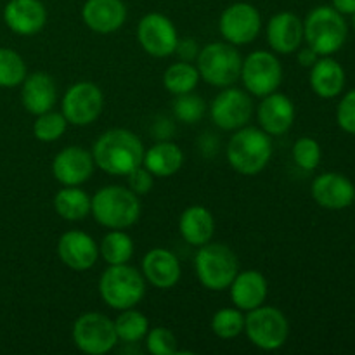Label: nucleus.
Returning <instances> with one entry per match:
<instances>
[{
    "mask_svg": "<svg viewBox=\"0 0 355 355\" xmlns=\"http://www.w3.org/2000/svg\"><path fill=\"white\" fill-rule=\"evenodd\" d=\"M94 163L110 175H127L142 165L144 146L127 128H113L101 135L92 149Z\"/></svg>",
    "mask_w": 355,
    "mask_h": 355,
    "instance_id": "obj_1",
    "label": "nucleus"
},
{
    "mask_svg": "<svg viewBox=\"0 0 355 355\" xmlns=\"http://www.w3.org/2000/svg\"><path fill=\"white\" fill-rule=\"evenodd\" d=\"M272 139L257 127H241L234 130L225 155L232 168L241 175H257L272 158Z\"/></svg>",
    "mask_w": 355,
    "mask_h": 355,
    "instance_id": "obj_2",
    "label": "nucleus"
},
{
    "mask_svg": "<svg viewBox=\"0 0 355 355\" xmlns=\"http://www.w3.org/2000/svg\"><path fill=\"white\" fill-rule=\"evenodd\" d=\"M90 214L103 227L127 229L141 217V201L127 187L106 186L94 194Z\"/></svg>",
    "mask_w": 355,
    "mask_h": 355,
    "instance_id": "obj_3",
    "label": "nucleus"
},
{
    "mask_svg": "<svg viewBox=\"0 0 355 355\" xmlns=\"http://www.w3.org/2000/svg\"><path fill=\"white\" fill-rule=\"evenodd\" d=\"M349 26L343 14L329 6H319L304 21V40L319 55H333L345 45Z\"/></svg>",
    "mask_w": 355,
    "mask_h": 355,
    "instance_id": "obj_4",
    "label": "nucleus"
},
{
    "mask_svg": "<svg viewBox=\"0 0 355 355\" xmlns=\"http://www.w3.org/2000/svg\"><path fill=\"white\" fill-rule=\"evenodd\" d=\"M99 295L114 311L132 309L144 298L146 279L142 272L128 263L110 266L99 279Z\"/></svg>",
    "mask_w": 355,
    "mask_h": 355,
    "instance_id": "obj_5",
    "label": "nucleus"
},
{
    "mask_svg": "<svg viewBox=\"0 0 355 355\" xmlns=\"http://www.w3.org/2000/svg\"><path fill=\"white\" fill-rule=\"evenodd\" d=\"M194 269L201 286L210 291L227 290L239 272L234 252L222 243H207L200 246L194 259Z\"/></svg>",
    "mask_w": 355,
    "mask_h": 355,
    "instance_id": "obj_6",
    "label": "nucleus"
},
{
    "mask_svg": "<svg viewBox=\"0 0 355 355\" xmlns=\"http://www.w3.org/2000/svg\"><path fill=\"white\" fill-rule=\"evenodd\" d=\"M243 59L236 45L229 42H214L200 49L196 68L200 76L214 87H231L241 75Z\"/></svg>",
    "mask_w": 355,
    "mask_h": 355,
    "instance_id": "obj_7",
    "label": "nucleus"
},
{
    "mask_svg": "<svg viewBox=\"0 0 355 355\" xmlns=\"http://www.w3.org/2000/svg\"><path fill=\"white\" fill-rule=\"evenodd\" d=\"M245 333L257 349L272 352L288 342L290 322L279 309L260 305L245 318Z\"/></svg>",
    "mask_w": 355,
    "mask_h": 355,
    "instance_id": "obj_8",
    "label": "nucleus"
},
{
    "mask_svg": "<svg viewBox=\"0 0 355 355\" xmlns=\"http://www.w3.org/2000/svg\"><path fill=\"white\" fill-rule=\"evenodd\" d=\"M76 349L89 355H104L118 343L114 322L101 312H85L73 324Z\"/></svg>",
    "mask_w": 355,
    "mask_h": 355,
    "instance_id": "obj_9",
    "label": "nucleus"
},
{
    "mask_svg": "<svg viewBox=\"0 0 355 355\" xmlns=\"http://www.w3.org/2000/svg\"><path fill=\"white\" fill-rule=\"evenodd\" d=\"M239 78L243 80L246 92L266 97L279 89L283 82V68L274 52L255 51L243 59Z\"/></svg>",
    "mask_w": 355,
    "mask_h": 355,
    "instance_id": "obj_10",
    "label": "nucleus"
},
{
    "mask_svg": "<svg viewBox=\"0 0 355 355\" xmlns=\"http://www.w3.org/2000/svg\"><path fill=\"white\" fill-rule=\"evenodd\" d=\"M103 90L92 82H78L66 90L61 103V113L66 121L76 127L94 123L103 113Z\"/></svg>",
    "mask_w": 355,
    "mask_h": 355,
    "instance_id": "obj_11",
    "label": "nucleus"
},
{
    "mask_svg": "<svg viewBox=\"0 0 355 355\" xmlns=\"http://www.w3.org/2000/svg\"><path fill=\"white\" fill-rule=\"evenodd\" d=\"M218 30L225 42L232 45L252 44L262 30V17L252 3L238 2L220 14Z\"/></svg>",
    "mask_w": 355,
    "mask_h": 355,
    "instance_id": "obj_12",
    "label": "nucleus"
},
{
    "mask_svg": "<svg viewBox=\"0 0 355 355\" xmlns=\"http://www.w3.org/2000/svg\"><path fill=\"white\" fill-rule=\"evenodd\" d=\"M141 47L153 58H168L175 54L179 33L172 21L159 12L146 14L137 26Z\"/></svg>",
    "mask_w": 355,
    "mask_h": 355,
    "instance_id": "obj_13",
    "label": "nucleus"
},
{
    "mask_svg": "<svg viewBox=\"0 0 355 355\" xmlns=\"http://www.w3.org/2000/svg\"><path fill=\"white\" fill-rule=\"evenodd\" d=\"M253 114L252 97L239 89L225 87L210 106L211 121L220 130L232 132L245 127Z\"/></svg>",
    "mask_w": 355,
    "mask_h": 355,
    "instance_id": "obj_14",
    "label": "nucleus"
},
{
    "mask_svg": "<svg viewBox=\"0 0 355 355\" xmlns=\"http://www.w3.org/2000/svg\"><path fill=\"white\" fill-rule=\"evenodd\" d=\"M94 156L80 146H68L55 155L52 175L62 186H82L94 173Z\"/></svg>",
    "mask_w": 355,
    "mask_h": 355,
    "instance_id": "obj_15",
    "label": "nucleus"
},
{
    "mask_svg": "<svg viewBox=\"0 0 355 355\" xmlns=\"http://www.w3.org/2000/svg\"><path fill=\"white\" fill-rule=\"evenodd\" d=\"M58 255L66 267L76 272H83L94 267L99 257V246L92 236L73 229L64 232L58 241Z\"/></svg>",
    "mask_w": 355,
    "mask_h": 355,
    "instance_id": "obj_16",
    "label": "nucleus"
},
{
    "mask_svg": "<svg viewBox=\"0 0 355 355\" xmlns=\"http://www.w3.org/2000/svg\"><path fill=\"white\" fill-rule=\"evenodd\" d=\"M3 23L12 33L31 37L47 23V10L40 0H9L3 7Z\"/></svg>",
    "mask_w": 355,
    "mask_h": 355,
    "instance_id": "obj_17",
    "label": "nucleus"
},
{
    "mask_svg": "<svg viewBox=\"0 0 355 355\" xmlns=\"http://www.w3.org/2000/svg\"><path fill=\"white\" fill-rule=\"evenodd\" d=\"M311 193L319 207L328 210H343L354 203L355 186L343 173L326 172L315 177Z\"/></svg>",
    "mask_w": 355,
    "mask_h": 355,
    "instance_id": "obj_18",
    "label": "nucleus"
},
{
    "mask_svg": "<svg viewBox=\"0 0 355 355\" xmlns=\"http://www.w3.org/2000/svg\"><path fill=\"white\" fill-rule=\"evenodd\" d=\"M260 128L270 137L283 135L293 127L295 121V104L284 94L276 92L269 94L263 97L260 103L259 111H257Z\"/></svg>",
    "mask_w": 355,
    "mask_h": 355,
    "instance_id": "obj_19",
    "label": "nucleus"
},
{
    "mask_svg": "<svg viewBox=\"0 0 355 355\" xmlns=\"http://www.w3.org/2000/svg\"><path fill=\"white\" fill-rule=\"evenodd\" d=\"M180 262L170 250L155 248L142 259V276L158 290H170L180 279Z\"/></svg>",
    "mask_w": 355,
    "mask_h": 355,
    "instance_id": "obj_20",
    "label": "nucleus"
},
{
    "mask_svg": "<svg viewBox=\"0 0 355 355\" xmlns=\"http://www.w3.org/2000/svg\"><path fill=\"white\" fill-rule=\"evenodd\" d=\"M267 42L277 54H293L304 42V21L293 12H279L267 24Z\"/></svg>",
    "mask_w": 355,
    "mask_h": 355,
    "instance_id": "obj_21",
    "label": "nucleus"
},
{
    "mask_svg": "<svg viewBox=\"0 0 355 355\" xmlns=\"http://www.w3.org/2000/svg\"><path fill=\"white\" fill-rule=\"evenodd\" d=\"M82 17L94 33H114L127 19V7L121 0H87L83 3Z\"/></svg>",
    "mask_w": 355,
    "mask_h": 355,
    "instance_id": "obj_22",
    "label": "nucleus"
},
{
    "mask_svg": "<svg viewBox=\"0 0 355 355\" xmlns=\"http://www.w3.org/2000/svg\"><path fill=\"white\" fill-rule=\"evenodd\" d=\"M21 89V103L28 113L38 114L51 111L58 99V89H55L54 78L45 71H35L26 75L23 80Z\"/></svg>",
    "mask_w": 355,
    "mask_h": 355,
    "instance_id": "obj_23",
    "label": "nucleus"
},
{
    "mask_svg": "<svg viewBox=\"0 0 355 355\" xmlns=\"http://www.w3.org/2000/svg\"><path fill=\"white\" fill-rule=\"evenodd\" d=\"M229 290H231V300L236 309L250 312L263 305L269 293V284L262 272L250 269L236 274Z\"/></svg>",
    "mask_w": 355,
    "mask_h": 355,
    "instance_id": "obj_24",
    "label": "nucleus"
},
{
    "mask_svg": "<svg viewBox=\"0 0 355 355\" xmlns=\"http://www.w3.org/2000/svg\"><path fill=\"white\" fill-rule=\"evenodd\" d=\"M311 89L322 99H335L345 87V69L331 55H321L311 68Z\"/></svg>",
    "mask_w": 355,
    "mask_h": 355,
    "instance_id": "obj_25",
    "label": "nucleus"
},
{
    "mask_svg": "<svg viewBox=\"0 0 355 355\" xmlns=\"http://www.w3.org/2000/svg\"><path fill=\"white\" fill-rule=\"evenodd\" d=\"M215 231L214 215L208 208L201 205H193L186 208L179 218V232L184 241L191 246L207 245L211 241Z\"/></svg>",
    "mask_w": 355,
    "mask_h": 355,
    "instance_id": "obj_26",
    "label": "nucleus"
},
{
    "mask_svg": "<svg viewBox=\"0 0 355 355\" xmlns=\"http://www.w3.org/2000/svg\"><path fill=\"white\" fill-rule=\"evenodd\" d=\"M184 163V153L170 141H158L153 148L144 151L142 165L155 177H172Z\"/></svg>",
    "mask_w": 355,
    "mask_h": 355,
    "instance_id": "obj_27",
    "label": "nucleus"
},
{
    "mask_svg": "<svg viewBox=\"0 0 355 355\" xmlns=\"http://www.w3.org/2000/svg\"><path fill=\"white\" fill-rule=\"evenodd\" d=\"M92 198L78 186H64L54 198V210L61 218L69 222L83 220L89 217Z\"/></svg>",
    "mask_w": 355,
    "mask_h": 355,
    "instance_id": "obj_28",
    "label": "nucleus"
},
{
    "mask_svg": "<svg viewBox=\"0 0 355 355\" xmlns=\"http://www.w3.org/2000/svg\"><path fill=\"white\" fill-rule=\"evenodd\" d=\"M99 253L110 266L128 263L134 257V241L123 229H111L101 241Z\"/></svg>",
    "mask_w": 355,
    "mask_h": 355,
    "instance_id": "obj_29",
    "label": "nucleus"
},
{
    "mask_svg": "<svg viewBox=\"0 0 355 355\" xmlns=\"http://www.w3.org/2000/svg\"><path fill=\"white\" fill-rule=\"evenodd\" d=\"M201 76L196 66L186 61H179L166 68L165 75H163V85L170 94L180 96V94L193 92Z\"/></svg>",
    "mask_w": 355,
    "mask_h": 355,
    "instance_id": "obj_30",
    "label": "nucleus"
},
{
    "mask_svg": "<svg viewBox=\"0 0 355 355\" xmlns=\"http://www.w3.org/2000/svg\"><path fill=\"white\" fill-rule=\"evenodd\" d=\"M121 314L114 319V329H116L118 342L137 343L146 338L149 331V321L142 312L132 309L120 311Z\"/></svg>",
    "mask_w": 355,
    "mask_h": 355,
    "instance_id": "obj_31",
    "label": "nucleus"
},
{
    "mask_svg": "<svg viewBox=\"0 0 355 355\" xmlns=\"http://www.w3.org/2000/svg\"><path fill=\"white\" fill-rule=\"evenodd\" d=\"M26 75L24 59L12 49L0 47V87L12 89L21 85Z\"/></svg>",
    "mask_w": 355,
    "mask_h": 355,
    "instance_id": "obj_32",
    "label": "nucleus"
},
{
    "mask_svg": "<svg viewBox=\"0 0 355 355\" xmlns=\"http://www.w3.org/2000/svg\"><path fill=\"white\" fill-rule=\"evenodd\" d=\"M211 331L222 340H232L245 331V315L243 311L232 307L220 309L211 318Z\"/></svg>",
    "mask_w": 355,
    "mask_h": 355,
    "instance_id": "obj_33",
    "label": "nucleus"
},
{
    "mask_svg": "<svg viewBox=\"0 0 355 355\" xmlns=\"http://www.w3.org/2000/svg\"><path fill=\"white\" fill-rule=\"evenodd\" d=\"M64 114L55 113V111H45V113L38 114L37 120L33 123V135L37 141L40 142H55L58 139L62 137L66 130Z\"/></svg>",
    "mask_w": 355,
    "mask_h": 355,
    "instance_id": "obj_34",
    "label": "nucleus"
},
{
    "mask_svg": "<svg viewBox=\"0 0 355 355\" xmlns=\"http://www.w3.org/2000/svg\"><path fill=\"white\" fill-rule=\"evenodd\" d=\"M172 106L177 120L187 125L198 123L205 116V111H207L205 101L193 92L175 96V101H173Z\"/></svg>",
    "mask_w": 355,
    "mask_h": 355,
    "instance_id": "obj_35",
    "label": "nucleus"
},
{
    "mask_svg": "<svg viewBox=\"0 0 355 355\" xmlns=\"http://www.w3.org/2000/svg\"><path fill=\"white\" fill-rule=\"evenodd\" d=\"M293 162L297 163L298 168L305 170V172H312L321 163V146L315 139L312 137H300L293 144Z\"/></svg>",
    "mask_w": 355,
    "mask_h": 355,
    "instance_id": "obj_36",
    "label": "nucleus"
},
{
    "mask_svg": "<svg viewBox=\"0 0 355 355\" xmlns=\"http://www.w3.org/2000/svg\"><path fill=\"white\" fill-rule=\"evenodd\" d=\"M146 349L153 355H173L177 354V338L170 329L153 328L146 335Z\"/></svg>",
    "mask_w": 355,
    "mask_h": 355,
    "instance_id": "obj_37",
    "label": "nucleus"
},
{
    "mask_svg": "<svg viewBox=\"0 0 355 355\" xmlns=\"http://www.w3.org/2000/svg\"><path fill=\"white\" fill-rule=\"evenodd\" d=\"M338 127L347 134L355 135V89L347 92L336 107Z\"/></svg>",
    "mask_w": 355,
    "mask_h": 355,
    "instance_id": "obj_38",
    "label": "nucleus"
},
{
    "mask_svg": "<svg viewBox=\"0 0 355 355\" xmlns=\"http://www.w3.org/2000/svg\"><path fill=\"white\" fill-rule=\"evenodd\" d=\"M128 180V189L132 193H135L137 196L142 194H148L153 189V184H155V175L146 168L144 165L137 166V168L132 170L130 173H127Z\"/></svg>",
    "mask_w": 355,
    "mask_h": 355,
    "instance_id": "obj_39",
    "label": "nucleus"
},
{
    "mask_svg": "<svg viewBox=\"0 0 355 355\" xmlns=\"http://www.w3.org/2000/svg\"><path fill=\"white\" fill-rule=\"evenodd\" d=\"M175 52L179 54L180 61L191 62L200 54V47H198V44L194 40H179Z\"/></svg>",
    "mask_w": 355,
    "mask_h": 355,
    "instance_id": "obj_40",
    "label": "nucleus"
},
{
    "mask_svg": "<svg viewBox=\"0 0 355 355\" xmlns=\"http://www.w3.org/2000/svg\"><path fill=\"white\" fill-rule=\"evenodd\" d=\"M198 148H200L201 155H203L205 158H211V156L217 155L218 151L217 137H215L211 132H207V134L201 135L200 141H198Z\"/></svg>",
    "mask_w": 355,
    "mask_h": 355,
    "instance_id": "obj_41",
    "label": "nucleus"
},
{
    "mask_svg": "<svg viewBox=\"0 0 355 355\" xmlns=\"http://www.w3.org/2000/svg\"><path fill=\"white\" fill-rule=\"evenodd\" d=\"M153 134L158 141H168L173 135V123L168 118H158L153 125Z\"/></svg>",
    "mask_w": 355,
    "mask_h": 355,
    "instance_id": "obj_42",
    "label": "nucleus"
},
{
    "mask_svg": "<svg viewBox=\"0 0 355 355\" xmlns=\"http://www.w3.org/2000/svg\"><path fill=\"white\" fill-rule=\"evenodd\" d=\"M319 58H321V55H319L315 51H312L309 45L304 49L300 47L297 51V59H298V62H300V66H304V68H312Z\"/></svg>",
    "mask_w": 355,
    "mask_h": 355,
    "instance_id": "obj_43",
    "label": "nucleus"
},
{
    "mask_svg": "<svg viewBox=\"0 0 355 355\" xmlns=\"http://www.w3.org/2000/svg\"><path fill=\"white\" fill-rule=\"evenodd\" d=\"M333 9L338 10L343 16H352L355 12V0H331Z\"/></svg>",
    "mask_w": 355,
    "mask_h": 355,
    "instance_id": "obj_44",
    "label": "nucleus"
},
{
    "mask_svg": "<svg viewBox=\"0 0 355 355\" xmlns=\"http://www.w3.org/2000/svg\"><path fill=\"white\" fill-rule=\"evenodd\" d=\"M352 16H354V28H355V12L352 14Z\"/></svg>",
    "mask_w": 355,
    "mask_h": 355,
    "instance_id": "obj_45",
    "label": "nucleus"
},
{
    "mask_svg": "<svg viewBox=\"0 0 355 355\" xmlns=\"http://www.w3.org/2000/svg\"><path fill=\"white\" fill-rule=\"evenodd\" d=\"M354 203H355V194H354Z\"/></svg>",
    "mask_w": 355,
    "mask_h": 355,
    "instance_id": "obj_46",
    "label": "nucleus"
}]
</instances>
